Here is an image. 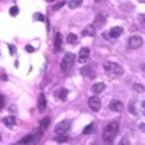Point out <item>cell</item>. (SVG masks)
Here are the masks:
<instances>
[{
	"label": "cell",
	"mask_w": 145,
	"mask_h": 145,
	"mask_svg": "<svg viewBox=\"0 0 145 145\" xmlns=\"http://www.w3.org/2000/svg\"><path fill=\"white\" fill-rule=\"evenodd\" d=\"M117 133H119V122L113 120V122H110V124H106L105 131H103V140L106 143H112L115 140V136H117Z\"/></svg>",
	"instance_id": "6da1fadb"
},
{
	"label": "cell",
	"mask_w": 145,
	"mask_h": 145,
	"mask_svg": "<svg viewBox=\"0 0 145 145\" xmlns=\"http://www.w3.org/2000/svg\"><path fill=\"white\" fill-rule=\"evenodd\" d=\"M103 67H105V71L112 78H119V76H122V72H124L122 66H120V64H117V62H105Z\"/></svg>",
	"instance_id": "7a4b0ae2"
},
{
	"label": "cell",
	"mask_w": 145,
	"mask_h": 145,
	"mask_svg": "<svg viewBox=\"0 0 145 145\" xmlns=\"http://www.w3.org/2000/svg\"><path fill=\"white\" fill-rule=\"evenodd\" d=\"M74 60H76V57L72 55V53H66L64 55V59H62V64H60V69H62V72H67L72 69V66H74Z\"/></svg>",
	"instance_id": "3957f363"
},
{
	"label": "cell",
	"mask_w": 145,
	"mask_h": 145,
	"mask_svg": "<svg viewBox=\"0 0 145 145\" xmlns=\"http://www.w3.org/2000/svg\"><path fill=\"white\" fill-rule=\"evenodd\" d=\"M41 136H42V131H41V129H37L35 133L23 136V138L20 140V143H21V145H34V143H37V142H39V138H41Z\"/></svg>",
	"instance_id": "277c9868"
},
{
	"label": "cell",
	"mask_w": 145,
	"mask_h": 145,
	"mask_svg": "<svg viewBox=\"0 0 145 145\" xmlns=\"http://www.w3.org/2000/svg\"><path fill=\"white\" fill-rule=\"evenodd\" d=\"M142 44H143V39L140 35H131L129 41H127V46L131 50H138V48H142Z\"/></svg>",
	"instance_id": "5b68a950"
},
{
	"label": "cell",
	"mask_w": 145,
	"mask_h": 145,
	"mask_svg": "<svg viewBox=\"0 0 145 145\" xmlns=\"http://www.w3.org/2000/svg\"><path fill=\"white\" fill-rule=\"evenodd\" d=\"M69 127H71V122L69 120H62V122H59V124L55 126V133L57 135H64V133L69 131Z\"/></svg>",
	"instance_id": "8992f818"
},
{
	"label": "cell",
	"mask_w": 145,
	"mask_h": 145,
	"mask_svg": "<svg viewBox=\"0 0 145 145\" xmlns=\"http://www.w3.org/2000/svg\"><path fill=\"white\" fill-rule=\"evenodd\" d=\"M89 108L92 112H99L101 110V99L97 97V96H92L90 99H89Z\"/></svg>",
	"instance_id": "52a82bcc"
},
{
	"label": "cell",
	"mask_w": 145,
	"mask_h": 145,
	"mask_svg": "<svg viewBox=\"0 0 145 145\" xmlns=\"http://www.w3.org/2000/svg\"><path fill=\"white\" fill-rule=\"evenodd\" d=\"M89 57H90V48H87V46H83L82 50H80V53H78V62H87L89 60Z\"/></svg>",
	"instance_id": "ba28073f"
},
{
	"label": "cell",
	"mask_w": 145,
	"mask_h": 145,
	"mask_svg": "<svg viewBox=\"0 0 145 145\" xmlns=\"http://www.w3.org/2000/svg\"><path fill=\"white\" fill-rule=\"evenodd\" d=\"M122 32H124V30H122V27H113V28H110V32H108L106 35L110 39H117V37L122 35Z\"/></svg>",
	"instance_id": "9c48e42d"
},
{
	"label": "cell",
	"mask_w": 145,
	"mask_h": 145,
	"mask_svg": "<svg viewBox=\"0 0 145 145\" xmlns=\"http://www.w3.org/2000/svg\"><path fill=\"white\" fill-rule=\"evenodd\" d=\"M80 72H82V76H85V78H94L96 76V72H94V69L90 66H83Z\"/></svg>",
	"instance_id": "30bf717a"
},
{
	"label": "cell",
	"mask_w": 145,
	"mask_h": 145,
	"mask_svg": "<svg viewBox=\"0 0 145 145\" xmlns=\"http://www.w3.org/2000/svg\"><path fill=\"white\" fill-rule=\"evenodd\" d=\"M105 21H106V14L105 12H99L97 16H96V21H94V27H103Z\"/></svg>",
	"instance_id": "8fae6325"
},
{
	"label": "cell",
	"mask_w": 145,
	"mask_h": 145,
	"mask_svg": "<svg viewBox=\"0 0 145 145\" xmlns=\"http://www.w3.org/2000/svg\"><path fill=\"white\" fill-rule=\"evenodd\" d=\"M82 34L85 35V37H92V35L96 34V27H94V25H89V27H85L83 30H82Z\"/></svg>",
	"instance_id": "7c38bea8"
},
{
	"label": "cell",
	"mask_w": 145,
	"mask_h": 145,
	"mask_svg": "<svg viewBox=\"0 0 145 145\" xmlns=\"http://www.w3.org/2000/svg\"><path fill=\"white\" fill-rule=\"evenodd\" d=\"M53 50H55V52H60V50H62V35L60 34H55V42H53Z\"/></svg>",
	"instance_id": "4fadbf2b"
},
{
	"label": "cell",
	"mask_w": 145,
	"mask_h": 145,
	"mask_svg": "<svg viewBox=\"0 0 145 145\" xmlns=\"http://www.w3.org/2000/svg\"><path fill=\"white\" fill-rule=\"evenodd\" d=\"M103 90H105V83H103V82H97V83L92 85V92L96 94V96H97V94H101Z\"/></svg>",
	"instance_id": "5bb4252c"
},
{
	"label": "cell",
	"mask_w": 145,
	"mask_h": 145,
	"mask_svg": "<svg viewBox=\"0 0 145 145\" xmlns=\"http://www.w3.org/2000/svg\"><path fill=\"white\" fill-rule=\"evenodd\" d=\"M122 108H124V106H122V103L117 101V99H113L110 103V110H113V112H122Z\"/></svg>",
	"instance_id": "9a60e30c"
},
{
	"label": "cell",
	"mask_w": 145,
	"mask_h": 145,
	"mask_svg": "<svg viewBox=\"0 0 145 145\" xmlns=\"http://www.w3.org/2000/svg\"><path fill=\"white\" fill-rule=\"evenodd\" d=\"M2 122H4L7 127H14V126H16V119H14L12 115H9V117H4V119H2Z\"/></svg>",
	"instance_id": "2e32d148"
},
{
	"label": "cell",
	"mask_w": 145,
	"mask_h": 145,
	"mask_svg": "<svg viewBox=\"0 0 145 145\" xmlns=\"http://www.w3.org/2000/svg\"><path fill=\"white\" fill-rule=\"evenodd\" d=\"M37 108L41 112H44L46 110V97H44V94H41L39 99H37Z\"/></svg>",
	"instance_id": "e0dca14e"
},
{
	"label": "cell",
	"mask_w": 145,
	"mask_h": 145,
	"mask_svg": "<svg viewBox=\"0 0 145 145\" xmlns=\"http://www.w3.org/2000/svg\"><path fill=\"white\" fill-rule=\"evenodd\" d=\"M55 96H57V99H60V101H64L67 97V89H59L55 92Z\"/></svg>",
	"instance_id": "ac0fdd59"
},
{
	"label": "cell",
	"mask_w": 145,
	"mask_h": 145,
	"mask_svg": "<svg viewBox=\"0 0 145 145\" xmlns=\"http://www.w3.org/2000/svg\"><path fill=\"white\" fill-rule=\"evenodd\" d=\"M83 4V0H69V7H71V9H76V7H80V5H82Z\"/></svg>",
	"instance_id": "d6986e66"
},
{
	"label": "cell",
	"mask_w": 145,
	"mask_h": 145,
	"mask_svg": "<svg viewBox=\"0 0 145 145\" xmlns=\"http://www.w3.org/2000/svg\"><path fill=\"white\" fill-rule=\"evenodd\" d=\"M67 42H69V44H76V42H78V35L76 34H67Z\"/></svg>",
	"instance_id": "ffe728a7"
},
{
	"label": "cell",
	"mask_w": 145,
	"mask_h": 145,
	"mask_svg": "<svg viewBox=\"0 0 145 145\" xmlns=\"http://www.w3.org/2000/svg\"><path fill=\"white\" fill-rule=\"evenodd\" d=\"M48 126H50V119L46 117V119H42V120H41V124H39V129H41V131H44V129H46Z\"/></svg>",
	"instance_id": "44dd1931"
},
{
	"label": "cell",
	"mask_w": 145,
	"mask_h": 145,
	"mask_svg": "<svg viewBox=\"0 0 145 145\" xmlns=\"http://www.w3.org/2000/svg\"><path fill=\"white\" fill-rule=\"evenodd\" d=\"M133 89H135L136 92H138V94H142V92H145V87H143L142 83H135V85H133Z\"/></svg>",
	"instance_id": "7402d4cb"
},
{
	"label": "cell",
	"mask_w": 145,
	"mask_h": 145,
	"mask_svg": "<svg viewBox=\"0 0 145 145\" xmlns=\"http://www.w3.org/2000/svg\"><path fill=\"white\" fill-rule=\"evenodd\" d=\"M92 131H94V124H89V126L83 129V135H90Z\"/></svg>",
	"instance_id": "603a6c76"
},
{
	"label": "cell",
	"mask_w": 145,
	"mask_h": 145,
	"mask_svg": "<svg viewBox=\"0 0 145 145\" xmlns=\"http://www.w3.org/2000/svg\"><path fill=\"white\" fill-rule=\"evenodd\" d=\"M136 103H135V101H131V103H129V112H131L133 115H136V106H135Z\"/></svg>",
	"instance_id": "cb8c5ba5"
},
{
	"label": "cell",
	"mask_w": 145,
	"mask_h": 145,
	"mask_svg": "<svg viewBox=\"0 0 145 145\" xmlns=\"http://www.w3.org/2000/svg\"><path fill=\"white\" fill-rule=\"evenodd\" d=\"M18 12H20V9H18L16 5H14V7H11V11H9V14H11V16H16Z\"/></svg>",
	"instance_id": "d4e9b609"
},
{
	"label": "cell",
	"mask_w": 145,
	"mask_h": 145,
	"mask_svg": "<svg viewBox=\"0 0 145 145\" xmlns=\"http://www.w3.org/2000/svg\"><path fill=\"white\" fill-rule=\"evenodd\" d=\"M4 106H5V97L0 94V110H4Z\"/></svg>",
	"instance_id": "484cf974"
},
{
	"label": "cell",
	"mask_w": 145,
	"mask_h": 145,
	"mask_svg": "<svg viewBox=\"0 0 145 145\" xmlns=\"http://www.w3.org/2000/svg\"><path fill=\"white\" fill-rule=\"evenodd\" d=\"M57 142H67V136H66V135H64V136L59 135V136H57Z\"/></svg>",
	"instance_id": "4316f807"
},
{
	"label": "cell",
	"mask_w": 145,
	"mask_h": 145,
	"mask_svg": "<svg viewBox=\"0 0 145 145\" xmlns=\"http://www.w3.org/2000/svg\"><path fill=\"white\" fill-rule=\"evenodd\" d=\"M138 20H140V25L145 27V14H140V18H138Z\"/></svg>",
	"instance_id": "83f0119b"
},
{
	"label": "cell",
	"mask_w": 145,
	"mask_h": 145,
	"mask_svg": "<svg viewBox=\"0 0 145 145\" xmlns=\"http://www.w3.org/2000/svg\"><path fill=\"white\" fill-rule=\"evenodd\" d=\"M34 18H35V20H37V21H44V16H42V14H39V12H37V14H35V16H34Z\"/></svg>",
	"instance_id": "f1b7e54d"
},
{
	"label": "cell",
	"mask_w": 145,
	"mask_h": 145,
	"mask_svg": "<svg viewBox=\"0 0 145 145\" xmlns=\"http://www.w3.org/2000/svg\"><path fill=\"white\" fill-rule=\"evenodd\" d=\"M9 53H11V55H14V53H16V48H14V46H12V44H11V46H9Z\"/></svg>",
	"instance_id": "f546056e"
},
{
	"label": "cell",
	"mask_w": 145,
	"mask_h": 145,
	"mask_svg": "<svg viewBox=\"0 0 145 145\" xmlns=\"http://www.w3.org/2000/svg\"><path fill=\"white\" fill-rule=\"evenodd\" d=\"M120 145H129V140H127V138H122V140H120Z\"/></svg>",
	"instance_id": "4dcf8cb0"
},
{
	"label": "cell",
	"mask_w": 145,
	"mask_h": 145,
	"mask_svg": "<svg viewBox=\"0 0 145 145\" xmlns=\"http://www.w3.org/2000/svg\"><path fill=\"white\" fill-rule=\"evenodd\" d=\"M62 5H64V4H62V2H59V4H55V5H53V9H60Z\"/></svg>",
	"instance_id": "1f68e13d"
},
{
	"label": "cell",
	"mask_w": 145,
	"mask_h": 145,
	"mask_svg": "<svg viewBox=\"0 0 145 145\" xmlns=\"http://www.w3.org/2000/svg\"><path fill=\"white\" fill-rule=\"evenodd\" d=\"M27 52H28V53H32V52H34V46L28 44V46H27Z\"/></svg>",
	"instance_id": "d6a6232c"
},
{
	"label": "cell",
	"mask_w": 145,
	"mask_h": 145,
	"mask_svg": "<svg viewBox=\"0 0 145 145\" xmlns=\"http://www.w3.org/2000/svg\"><path fill=\"white\" fill-rule=\"evenodd\" d=\"M140 129H142V131H145V124H142V126H140Z\"/></svg>",
	"instance_id": "836d02e7"
},
{
	"label": "cell",
	"mask_w": 145,
	"mask_h": 145,
	"mask_svg": "<svg viewBox=\"0 0 145 145\" xmlns=\"http://www.w3.org/2000/svg\"><path fill=\"white\" fill-rule=\"evenodd\" d=\"M143 110H145V101H143Z\"/></svg>",
	"instance_id": "e575fe53"
},
{
	"label": "cell",
	"mask_w": 145,
	"mask_h": 145,
	"mask_svg": "<svg viewBox=\"0 0 145 145\" xmlns=\"http://www.w3.org/2000/svg\"><path fill=\"white\" fill-rule=\"evenodd\" d=\"M0 140H2V135H0Z\"/></svg>",
	"instance_id": "d590c367"
},
{
	"label": "cell",
	"mask_w": 145,
	"mask_h": 145,
	"mask_svg": "<svg viewBox=\"0 0 145 145\" xmlns=\"http://www.w3.org/2000/svg\"><path fill=\"white\" fill-rule=\"evenodd\" d=\"M106 145H112V143H106Z\"/></svg>",
	"instance_id": "8d00e7d4"
}]
</instances>
